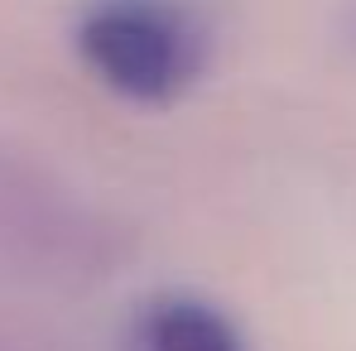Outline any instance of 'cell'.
<instances>
[{"instance_id": "cell-2", "label": "cell", "mask_w": 356, "mask_h": 351, "mask_svg": "<svg viewBox=\"0 0 356 351\" xmlns=\"http://www.w3.org/2000/svg\"><path fill=\"white\" fill-rule=\"evenodd\" d=\"M135 351H245V342L217 303L193 293H164L140 308Z\"/></svg>"}, {"instance_id": "cell-1", "label": "cell", "mask_w": 356, "mask_h": 351, "mask_svg": "<svg viewBox=\"0 0 356 351\" xmlns=\"http://www.w3.org/2000/svg\"><path fill=\"white\" fill-rule=\"evenodd\" d=\"M77 54L116 97L169 106L197 82L207 39L169 0H97L77 24Z\"/></svg>"}]
</instances>
